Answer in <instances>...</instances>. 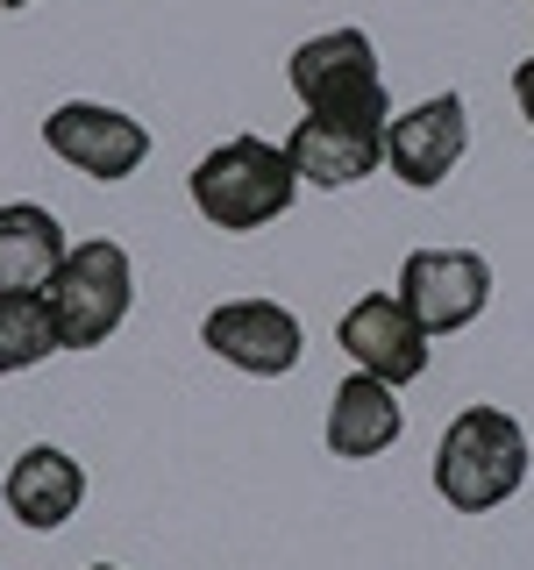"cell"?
Listing matches in <instances>:
<instances>
[{
  "label": "cell",
  "mask_w": 534,
  "mask_h": 570,
  "mask_svg": "<svg viewBox=\"0 0 534 570\" xmlns=\"http://www.w3.org/2000/svg\"><path fill=\"white\" fill-rule=\"evenodd\" d=\"M527 485V428L506 406H463L435 442V492L456 513H492Z\"/></svg>",
  "instance_id": "cell-1"
},
{
  "label": "cell",
  "mask_w": 534,
  "mask_h": 570,
  "mask_svg": "<svg viewBox=\"0 0 534 570\" xmlns=\"http://www.w3.org/2000/svg\"><path fill=\"white\" fill-rule=\"evenodd\" d=\"M192 207L207 214L214 228L228 236H249V228H271L299 193V171L285 157V142H264V136H228L221 150H207L192 165Z\"/></svg>",
  "instance_id": "cell-2"
},
{
  "label": "cell",
  "mask_w": 534,
  "mask_h": 570,
  "mask_svg": "<svg viewBox=\"0 0 534 570\" xmlns=\"http://www.w3.org/2000/svg\"><path fill=\"white\" fill-rule=\"evenodd\" d=\"M385 121H392V100H385V79L364 86V94H343V100H320L293 121L285 136V157L307 186L335 193V186H356L385 165Z\"/></svg>",
  "instance_id": "cell-3"
},
{
  "label": "cell",
  "mask_w": 534,
  "mask_h": 570,
  "mask_svg": "<svg viewBox=\"0 0 534 570\" xmlns=\"http://www.w3.org/2000/svg\"><path fill=\"white\" fill-rule=\"evenodd\" d=\"M43 299H50V314H58V343L65 350H100L136 307L129 249H121L115 236H86L79 249H65L58 278L43 285Z\"/></svg>",
  "instance_id": "cell-4"
},
{
  "label": "cell",
  "mask_w": 534,
  "mask_h": 570,
  "mask_svg": "<svg viewBox=\"0 0 534 570\" xmlns=\"http://www.w3.org/2000/svg\"><path fill=\"white\" fill-rule=\"evenodd\" d=\"M492 299V264L477 249H414L399 264V307L421 321V335H456L485 314Z\"/></svg>",
  "instance_id": "cell-5"
},
{
  "label": "cell",
  "mask_w": 534,
  "mask_h": 570,
  "mask_svg": "<svg viewBox=\"0 0 534 570\" xmlns=\"http://www.w3.org/2000/svg\"><path fill=\"white\" fill-rule=\"evenodd\" d=\"M200 343L249 379H285L307 350V335H299V314L278 307V299H221L200 321Z\"/></svg>",
  "instance_id": "cell-6"
},
{
  "label": "cell",
  "mask_w": 534,
  "mask_h": 570,
  "mask_svg": "<svg viewBox=\"0 0 534 570\" xmlns=\"http://www.w3.org/2000/svg\"><path fill=\"white\" fill-rule=\"evenodd\" d=\"M43 142L71 171L100 178V186L129 178L142 157H150V129H142L136 115H121V107H100V100H65L58 115L43 121Z\"/></svg>",
  "instance_id": "cell-7"
},
{
  "label": "cell",
  "mask_w": 534,
  "mask_h": 570,
  "mask_svg": "<svg viewBox=\"0 0 534 570\" xmlns=\"http://www.w3.org/2000/svg\"><path fill=\"white\" fill-rule=\"evenodd\" d=\"M463 142H471L463 94H435V100H421V107H406V115L385 121V165L414 193H435L442 178L463 165Z\"/></svg>",
  "instance_id": "cell-8"
},
{
  "label": "cell",
  "mask_w": 534,
  "mask_h": 570,
  "mask_svg": "<svg viewBox=\"0 0 534 570\" xmlns=\"http://www.w3.org/2000/svg\"><path fill=\"white\" fill-rule=\"evenodd\" d=\"M335 343L349 350L356 371H370V379H385V385H414L427 371V335H421V321L399 307V293H364L343 314Z\"/></svg>",
  "instance_id": "cell-9"
},
{
  "label": "cell",
  "mask_w": 534,
  "mask_h": 570,
  "mask_svg": "<svg viewBox=\"0 0 534 570\" xmlns=\"http://www.w3.org/2000/svg\"><path fill=\"white\" fill-rule=\"evenodd\" d=\"M0 492H8V513L22 528L50 534V528H65L71 513L86 507V471H79V456L58 450V442H36V450H22L8 463Z\"/></svg>",
  "instance_id": "cell-10"
},
{
  "label": "cell",
  "mask_w": 534,
  "mask_h": 570,
  "mask_svg": "<svg viewBox=\"0 0 534 570\" xmlns=\"http://www.w3.org/2000/svg\"><path fill=\"white\" fill-rule=\"evenodd\" d=\"M399 385H385V379H370V371H349L343 385H335V400H328V450L343 456V463H364V456H385L392 442H399Z\"/></svg>",
  "instance_id": "cell-11"
},
{
  "label": "cell",
  "mask_w": 534,
  "mask_h": 570,
  "mask_svg": "<svg viewBox=\"0 0 534 570\" xmlns=\"http://www.w3.org/2000/svg\"><path fill=\"white\" fill-rule=\"evenodd\" d=\"M285 79H293V94L307 100V107L343 100V94H364V86H378V50H370L364 29H320V36H307V43L293 50Z\"/></svg>",
  "instance_id": "cell-12"
},
{
  "label": "cell",
  "mask_w": 534,
  "mask_h": 570,
  "mask_svg": "<svg viewBox=\"0 0 534 570\" xmlns=\"http://www.w3.org/2000/svg\"><path fill=\"white\" fill-rule=\"evenodd\" d=\"M65 228L50 207H29V200H8L0 207V293H43L65 264Z\"/></svg>",
  "instance_id": "cell-13"
},
{
  "label": "cell",
  "mask_w": 534,
  "mask_h": 570,
  "mask_svg": "<svg viewBox=\"0 0 534 570\" xmlns=\"http://www.w3.org/2000/svg\"><path fill=\"white\" fill-rule=\"evenodd\" d=\"M58 314L43 293H0V379L36 371L43 356H58Z\"/></svg>",
  "instance_id": "cell-14"
},
{
  "label": "cell",
  "mask_w": 534,
  "mask_h": 570,
  "mask_svg": "<svg viewBox=\"0 0 534 570\" xmlns=\"http://www.w3.org/2000/svg\"><path fill=\"white\" fill-rule=\"evenodd\" d=\"M513 100H521V115H527V129H534V58L513 65Z\"/></svg>",
  "instance_id": "cell-15"
},
{
  "label": "cell",
  "mask_w": 534,
  "mask_h": 570,
  "mask_svg": "<svg viewBox=\"0 0 534 570\" xmlns=\"http://www.w3.org/2000/svg\"><path fill=\"white\" fill-rule=\"evenodd\" d=\"M0 8H29V0H0Z\"/></svg>",
  "instance_id": "cell-16"
},
{
  "label": "cell",
  "mask_w": 534,
  "mask_h": 570,
  "mask_svg": "<svg viewBox=\"0 0 534 570\" xmlns=\"http://www.w3.org/2000/svg\"><path fill=\"white\" fill-rule=\"evenodd\" d=\"M93 570H115V563H93Z\"/></svg>",
  "instance_id": "cell-17"
}]
</instances>
